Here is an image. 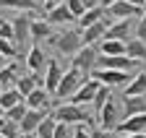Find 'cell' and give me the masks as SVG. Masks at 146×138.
<instances>
[{
  "label": "cell",
  "instance_id": "cell-1",
  "mask_svg": "<svg viewBox=\"0 0 146 138\" xmlns=\"http://www.w3.org/2000/svg\"><path fill=\"white\" fill-rule=\"evenodd\" d=\"M52 117L58 120V123H63V125H86V123H91V117H89V112L84 110V107H78V104H58L55 107V112H52Z\"/></svg>",
  "mask_w": 146,
  "mask_h": 138
},
{
  "label": "cell",
  "instance_id": "cell-2",
  "mask_svg": "<svg viewBox=\"0 0 146 138\" xmlns=\"http://www.w3.org/2000/svg\"><path fill=\"white\" fill-rule=\"evenodd\" d=\"M97 60H99V47L97 44H84L78 52L70 57V68H76V71H81L84 76L91 78V71L97 68Z\"/></svg>",
  "mask_w": 146,
  "mask_h": 138
},
{
  "label": "cell",
  "instance_id": "cell-3",
  "mask_svg": "<svg viewBox=\"0 0 146 138\" xmlns=\"http://www.w3.org/2000/svg\"><path fill=\"white\" fill-rule=\"evenodd\" d=\"M86 81H89V76H84L76 68H68V71H63V78H60V86H58V91H55V96L58 99H70L81 89V83H86Z\"/></svg>",
  "mask_w": 146,
  "mask_h": 138
},
{
  "label": "cell",
  "instance_id": "cell-4",
  "mask_svg": "<svg viewBox=\"0 0 146 138\" xmlns=\"http://www.w3.org/2000/svg\"><path fill=\"white\" fill-rule=\"evenodd\" d=\"M120 120H123V117H120V107H117V102L110 96V99L104 102V107L97 112V128L104 130V133H110V130L117 128Z\"/></svg>",
  "mask_w": 146,
  "mask_h": 138
},
{
  "label": "cell",
  "instance_id": "cell-5",
  "mask_svg": "<svg viewBox=\"0 0 146 138\" xmlns=\"http://www.w3.org/2000/svg\"><path fill=\"white\" fill-rule=\"evenodd\" d=\"M55 47H58L60 55L73 57V55H76L78 50L84 47V42H81V31H76V29H65V31H60L58 39H55Z\"/></svg>",
  "mask_w": 146,
  "mask_h": 138
},
{
  "label": "cell",
  "instance_id": "cell-6",
  "mask_svg": "<svg viewBox=\"0 0 146 138\" xmlns=\"http://www.w3.org/2000/svg\"><path fill=\"white\" fill-rule=\"evenodd\" d=\"M91 78L99 81L102 86H107V89H112V86H123V89H125L133 76L128 71H99V68H97V71H91Z\"/></svg>",
  "mask_w": 146,
  "mask_h": 138
},
{
  "label": "cell",
  "instance_id": "cell-7",
  "mask_svg": "<svg viewBox=\"0 0 146 138\" xmlns=\"http://www.w3.org/2000/svg\"><path fill=\"white\" fill-rule=\"evenodd\" d=\"M11 26H13V44H16L18 52H21V47L31 39V18L21 13V16H16L11 21Z\"/></svg>",
  "mask_w": 146,
  "mask_h": 138
},
{
  "label": "cell",
  "instance_id": "cell-8",
  "mask_svg": "<svg viewBox=\"0 0 146 138\" xmlns=\"http://www.w3.org/2000/svg\"><path fill=\"white\" fill-rule=\"evenodd\" d=\"M112 21H125V18H133V16H141L146 13V11H141V8H136V5H131V3H125V0H117L115 5H110L107 11H104Z\"/></svg>",
  "mask_w": 146,
  "mask_h": 138
},
{
  "label": "cell",
  "instance_id": "cell-9",
  "mask_svg": "<svg viewBox=\"0 0 146 138\" xmlns=\"http://www.w3.org/2000/svg\"><path fill=\"white\" fill-rule=\"evenodd\" d=\"M44 21H47L50 26H68V24L76 21V16L68 11L65 3H55V5L47 11V18H44Z\"/></svg>",
  "mask_w": 146,
  "mask_h": 138
},
{
  "label": "cell",
  "instance_id": "cell-10",
  "mask_svg": "<svg viewBox=\"0 0 146 138\" xmlns=\"http://www.w3.org/2000/svg\"><path fill=\"white\" fill-rule=\"evenodd\" d=\"M31 39L34 42H50V44H55L58 31H55V26H50L44 18H31Z\"/></svg>",
  "mask_w": 146,
  "mask_h": 138
},
{
  "label": "cell",
  "instance_id": "cell-11",
  "mask_svg": "<svg viewBox=\"0 0 146 138\" xmlns=\"http://www.w3.org/2000/svg\"><path fill=\"white\" fill-rule=\"evenodd\" d=\"M117 135H133V133H146V112L133 115V117H123L117 123Z\"/></svg>",
  "mask_w": 146,
  "mask_h": 138
},
{
  "label": "cell",
  "instance_id": "cell-12",
  "mask_svg": "<svg viewBox=\"0 0 146 138\" xmlns=\"http://www.w3.org/2000/svg\"><path fill=\"white\" fill-rule=\"evenodd\" d=\"M60 78H63V68L58 60H47V68H44V91L50 96H55V91H58L60 86Z\"/></svg>",
  "mask_w": 146,
  "mask_h": 138
},
{
  "label": "cell",
  "instance_id": "cell-13",
  "mask_svg": "<svg viewBox=\"0 0 146 138\" xmlns=\"http://www.w3.org/2000/svg\"><path fill=\"white\" fill-rule=\"evenodd\" d=\"M112 24V18H102V21H97V24H91L89 29H84L81 31V42L84 44H97V42H102L104 39V31H107V26Z\"/></svg>",
  "mask_w": 146,
  "mask_h": 138
},
{
  "label": "cell",
  "instance_id": "cell-14",
  "mask_svg": "<svg viewBox=\"0 0 146 138\" xmlns=\"http://www.w3.org/2000/svg\"><path fill=\"white\" fill-rule=\"evenodd\" d=\"M97 89H99V81H94V78H89L86 83H81V89L70 96V104H78V107H84V104H91L94 102V94H97Z\"/></svg>",
  "mask_w": 146,
  "mask_h": 138
},
{
  "label": "cell",
  "instance_id": "cell-15",
  "mask_svg": "<svg viewBox=\"0 0 146 138\" xmlns=\"http://www.w3.org/2000/svg\"><path fill=\"white\" fill-rule=\"evenodd\" d=\"M50 115V110H29L26 115H24V120L18 123V128H21V133H26V135H34L36 133V128H39V123Z\"/></svg>",
  "mask_w": 146,
  "mask_h": 138
},
{
  "label": "cell",
  "instance_id": "cell-16",
  "mask_svg": "<svg viewBox=\"0 0 146 138\" xmlns=\"http://www.w3.org/2000/svg\"><path fill=\"white\" fill-rule=\"evenodd\" d=\"M26 65H29V71L36 73V76H44V68H47V57L42 52V47L39 44H34L29 50V55H26Z\"/></svg>",
  "mask_w": 146,
  "mask_h": 138
},
{
  "label": "cell",
  "instance_id": "cell-17",
  "mask_svg": "<svg viewBox=\"0 0 146 138\" xmlns=\"http://www.w3.org/2000/svg\"><path fill=\"white\" fill-rule=\"evenodd\" d=\"M131 29H133V21H131V18H125V21H112V24L107 26V31H104V39L125 42V37L131 34Z\"/></svg>",
  "mask_w": 146,
  "mask_h": 138
},
{
  "label": "cell",
  "instance_id": "cell-18",
  "mask_svg": "<svg viewBox=\"0 0 146 138\" xmlns=\"http://www.w3.org/2000/svg\"><path fill=\"white\" fill-rule=\"evenodd\" d=\"M0 8H11L18 13H36L42 11V3L39 0H0Z\"/></svg>",
  "mask_w": 146,
  "mask_h": 138
},
{
  "label": "cell",
  "instance_id": "cell-19",
  "mask_svg": "<svg viewBox=\"0 0 146 138\" xmlns=\"http://www.w3.org/2000/svg\"><path fill=\"white\" fill-rule=\"evenodd\" d=\"M24 102H26L29 110H50V104H52V99H50V94L44 89H34Z\"/></svg>",
  "mask_w": 146,
  "mask_h": 138
},
{
  "label": "cell",
  "instance_id": "cell-20",
  "mask_svg": "<svg viewBox=\"0 0 146 138\" xmlns=\"http://www.w3.org/2000/svg\"><path fill=\"white\" fill-rule=\"evenodd\" d=\"M123 110H125V117L143 115L146 112V94L143 96H123Z\"/></svg>",
  "mask_w": 146,
  "mask_h": 138
},
{
  "label": "cell",
  "instance_id": "cell-21",
  "mask_svg": "<svg viewBox=\"0 0 146 138\" xmlns=\"http://www.w3.org/2000/svg\"><path fill=\"white\" fill-rule=\"evenodd\" d=\"M125 57H131V60H136V63H141V60H146V42H141V39H128L125 42Z\"/></svg>",
  "mask_w": 146,
  "mask_h": 138
},
{
  "label": "cell",
  "instance_id": "cell-22",
  "mask_svg": "<svg viewBox=\"0 0 146 138\" xmlns=\"http://www.w3.org/2000/svg\"><path fill=\"white\" fill-rule=\"evenodd\" d=\"M146 94V73H136L131 83L123 89V96H143Z\"/></svg>",
  "mask_w": 146,
  "mask_h": 138
},
{
  "label": "cell",
  "instance_id": "cell-23",
  "mask_svg": "<svg viewBox=\"0 0 146 138\" xmlns=\"http://www.w3.org/2000/svg\"><path fill=\"white\" fill-rule=\"evenodd\" d=\"M99 55H107V57L125 55V42H117V39H102V42H99Z\"/></svg>",
  "mask_w": 146,
  "mask_h": 138
},
{
  "label": "cell",
  "instance_id": "cell-24",
  "mask_svg": "<svg viewBox=\"0 0 146 138\" xmlns=\"http://www.w3.org/2000/svg\"><path fill=\"white\" fill-rule=\"evenodd\" d=\"M16 81H18V71H16V65L8 63L3 71H0V91H5V89H16Z\"/></svg>",
  "mask_w": 146,
  "mask_h": 138
},
{
  "label": "cell",
  "instance_id": "cell-25",
  "mask_svg": "<svg viewBox=\"0 0 146 138\" xmlns=\"http://www.w3.org/2000/svg\"><path fill=\"white\" fill-rule=\"evenodd\" d=\"M104 16H107V13H104V8H102V5H97V8H89V11H84V16L78 18V26H81V31H84V29H89L91 24L102 21Z\"/></svg>",
  "mask_w": 146,
  "mask_h": 138
},
{
  "label": "cell",
  "instance_id": "cell-26",
  "mask_svg": "<svg viewBox=\"0 0 146 138\" xmlns=\"http://www.w3.org/2000/svg\"><path fill=\"white\" fill-rule=\"evenodd\" d=\"M18 102H24V96L18 94L16 89H5V91H0V110L8 112L11 107H16Z\"/></svg>",
  "mask_w": 146,
  "mask_h": 138
},
{
  "label": "cell",
  "instance_id": "cell-27",
  "mask_svg": "<svg viewBox=\"0 0 146 138\" xmlns=\"http://www.w3.org/2000/svg\"><path fill=\"white\" fill-rule=\"evenodd\" d=\"M55 128H58V120H55L52 115H47L42 123H39V128H36V138H55Z\"/></svg>",
  "mask_w": 146,
  "mask_h": 138
},
{
  "label": "cell",
  "instance_id": "cell-28",
  "mask_svg": "<svg viewBox=\"0 0 146 138\" xmlns=\"http://www.w3.org/2000/svg\"><path fill=\"white\" fill-rule=\"evenodd\" d=\"M26 112H29L26 102H18V104H16V107H11V110H8V112H5L3 117H5V120H11V123H21Z\"/></svg>",
  "mask_w": 146,
  "mask_h": 138
},
{
  "label": "cell",
  "instance_id": "cell-29",
  "mask_svg": "<svg viewBox=\"0 0 146 138\" xmlns=\"http://www.w3.org/2000/svg\"><path fill=\"white\" fill-rule=\"evenodd\" d=\"M110 96H112V94H110V89H107V86H102V83H99V89H97V94H94V102H91L97 112H99V110L104 107V102H107Z\"/></svg>",
  "mask_w": 146,
  "mask_h": 138
},
{
  "label": "cell",
  "instance_id": "cell-30",
  "mask_svg": "<svg viewBox=\"0 0 146 138\" xmlns=\"http://www.w3.org/2000/svg\"><path fill=\"white\" fill-rule=\"evenodd\" d=\"M0 135H3V138H18V135H21V128H18V123L5 120V125H3V130H0Z\"/></svg>",
  "mask_w": 146,
  "mask_h": 138
},
{
  "label": "cell",
  "instance_id": "cell-31",
  "mask_svg": "<svg viewBox=\"0 0 146 138\" xmlns=\"http://www.w3.org/2000/svg\"><path fill=\"white\" fill-rule=\"evenodd\" d=\"M0 55L8 60V57H16L18 55V50H16V44L11 39H0Z\"/></svg>",
  "mask_w": 146,
  "mask_h": 138
},
{
  "label": "cell",
  "instance_id": "cell-32",
  "mask_svg": "<svg viewBox=\"0 0 146 138\" xmlns=\"http://www.w3.org/2000/svg\"><path fill=\"white\" fill-rule=\"evenodd\" d=\"M65 5H68V11L76 16V18L84 16V3H81V0H65Z\"/></svg>",
  "mask_w": 146,
  "mask_h": 138
},
{
  "label": "cell",
  "instance_id": "cell-33",
  "mask_svg": "<svg viewBox=\"0 0 146 138\" xmlns=\"http://www.w3.org/2000/svg\"><path fill=\"white\" fill-rule=\"evenodd\" d=\"M136 39H141V42H146V13L138 18V24H136Z\"/></svg>",
  "mask_w": 146,
  "mask_h": 138
},
{
  "label": "cell",
  "instance_id": "cell-34",
  "mask_svg": "<svg viewBox=\"0 0 146 138\" xmlns=\"http://www.w3.org/2000/svg\"><path fill=\"white\" fill-rule=\"evenodd\" d=\"M0 39H11L13 42V26H11V21H0Z\"/></svg>",
  "mask_w": 146,
  "mask_h": 138
},
{
  "label": "cell",
  "instance_id": "cell-35",
  "mask_svg": "<svg viewBox=\"0 0 146 138\" xmlns=\"http://www.w3.org/2000/svg\"><path fill=\"white\" fill-rule=\"evenodd\" d=\"M70 138H91V128H86V125H73V135Z\"/></svg>",
  "mask_w": 146,
  "mask_h": 138
},
{
  "label": "cell",
  "instance_id": "cell-36",
  "mask_svg": "<svg viewBox=\"0 0 146 138\" xmlns=\"http://www.w3.org/2000/svg\"><path fill=\"white\" fill-rule=\"evenodd\" d=\"M70 133H68V125H63V123H58V128H55V138H68Z\"/></svg>",
  "mask_w": 146,
  "mask_h": 138
},
{
  "label": "cell",
  "instance_id": "cell-37",
  "mask_svg": "<svg viewBox=\"0 0 146 138\" xmlns=\"http://www.w3.org/2000/svg\"><path fill=\"white\" fill-rule=\"evenodd\" d=\"M81 3H84V11H89V8H97L99 0H81Z\"/></svg>",
  "mask_w": 146,
  "mask_h": 138
},
{
  "label": "cell",
  "instance_id": "cell-38",
  "mask_svg": "<svg viewBox=\"0 0 146 138\" xmlns=\"http://www.w3.org/2000/svg\"><path fill=\"white\" fill-rule=\"evenodd\" d=\"M91 138H107V133L99 130V128H91Z\"/></svg>",
  "mask_w": 146,
  "mask_h": 138
},
{
  "label": "cell",
  "instance_id": "cell-39",
  "mask_svg": "<svg viewBox=\"0 0 146 138\" xmlns=\"http://www.w3.org/2000/svg\"><path fill=\"white\" fill-rule=\"evenodd\" d=\"M125 3H131V5H136V8H141V11H146V5H143V0H125Z\"/></svg>",
  "mask_w": 146,
  "mask_h": 138
},
{
  "label": "cell",
  "instance_id": "cell-40",
  "mask_svg": "<svg viewBox=\"0 0 146 138\" xmlns=\"http://www.w3.org/2000/svg\"><path fill=\"white\" fill-rule=\"evenodd\" d=\"M115 3H117V0H99V5H102V8H104V11H107V8H110V5H115Z\"/></svg>",
  "mask_w": 146,
  "mask_h": 138
},
{
  "label": "cell",
  "instance_id": "cell-41",
  "mask_svg": "<svg viewBox=\"0 0 146 138\" xmlns=\"http://www.w3.org/2000/svg\"><path fill=\"white\" fill-rule=\"evenodd\" d=\"M117 138H146V133H133V135H117Z\"/></svg>",
  "mask_w": 146,
  "mask_h": 138
},
{
  "label": "cell",
  "instance_id": "cell-42",
  "mask_svg": "<svg viewBox=\"0 0 146 138\" xmlns=\"http://www.w3.org/2000/svg\"><path fill=\"white\" fill-rule=\"evenodd\" d=\"M55 3H58V0H42V5H44V8H47V11H50V8H52V5H55Z\"/></svg>",
  "mask_w": 146,
  "mask_h": 138
},
{
  "label": "cell",
  "instance_id": "cell-43",
  "mask_svg": "<svg viewBox=\"0 0 146 138\" xmlns=\"http://www.w3.org/2000/svg\"><path fill=\"white\" fill-rule=\"evenodd\" d=\"M5 65H8V60H5L3 55H0V71H3V68H5Z\"/></svg>",
  "mask_w": 146,
  "mask_h": 138
},
{
  "label": "cell",
  "instance_id": "cell-44",
  "mask_svg": "<svg viewBox=\"0 0 146 138\" xmlns=\"http://www.w3.org/2000/svg\"><path fill=\"white\" fill-rule=\"evenodd\" d=\"M3 125H5V117H3V115H0V130H3Z\"/></svg>",
  "mask_w": 146,
  "mask_h": 138
},
{
  "label": "cell",
  "instance_id": "cell-45",
  "mask_svg": "<svg viewBox=\"0 0 146 138\" xmlns=\"http://www.w3.org/2000/svg\"><path fill=\"white\" fill-rule=\"evenodd\" d=\"M18 138H34V135H26V133H21V135H18Z\"/></svg>",
  "mask_w": 146,
  "mask_h": 138
},
{
  "label": "cell",
  "instance_id": "cell-46",
  "mask_svg": "<svg viewBox=\"0 0 146 138\" xmlns=\"http://www.w3.org/2000/svg\"><path fill=\"white\" fill-rule=\"evenodd\" d=\"M143 5H146V0H143Z\"/></svg>",
  "mask_w": 146,
  "mask_h": 138
},
{
  "label": "cell",
  "instance_id": "cell-47",
  "mask_svg": "<svg viewBox=\"0 0 146 138\" xmlns=\"http://www.w3.org/2000/svg\"><path fill=\"white\" fill-rule=\"evenodd\" d=\"M0 138H3V135H0Z\"/></svg>",
  "mask_w": 146,
  "mask_h": 138
},
{
  "label": "cell",
  "instance_id": "cell-48",
  "mask_svg": "<svg viewBox=\"0 0 146 138\" xmlns=\"http://www.w3.org/2000/svg\"><path fill=\"white\" fill-rule=\"evenodd\" d=\"M34 138H36V135H34Z\"/></svg>",
  "mask_w": 146,
  "mask_h": 138
}]
</instances>
